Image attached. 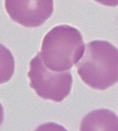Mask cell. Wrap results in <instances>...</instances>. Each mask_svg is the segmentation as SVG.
<instances>
[{"label": "cell", "mask_w": 118, "mask_h": 131, "mask_svg": "<svg viewBox=\"0 0 118 131\" xmlns=\"http://www.w3.org/2000/svg\"><path fill=\"white\" fill-rule=\"evenodd\" d=\"M7 14L22 26L39 27L53 12V0H4Z\"/></svg>", "instance_id": "obj_4"}, {"label": "cell", "mask_w": 118, "mask_h": 131, "mask_svg": "<svg viewBox=\"0 0 118 131\" xmlns=\"http://www.w3.org/2000/svg\"><path fill=\"white\" fill-rule=\"evenodd\" d=\"M15 71V59L12 52L0 43V84L8 82Z\"/></svg>", "instance_id": "obj_6"}, {"label": "cell", "mask_w": 118, "mask_h": 131, "mask_svg": "<svg viewBox=\"0 0 118 131\" xmlns=\"http://www.w3.org/2000/svg\"><path fill=\"white\" fill-rule=\"evenodd\" d=\"M76 67L84 84L105 90L118 82V48L106 40L90 41Z\"/></svg>", "instance_id": "obj_1"}, {"label": "cell", "mask_w": 118, "mask_h": 131, "mask_svg": "<svg viewBox=\"0 0 118 131\" xmlns=\"http://www.w3.org/2000/svg\"><path fill=\"white\" fill-rule=\"evenodd\" d=\"M28 78L30 87L39 97L47 100L62 102L70 94L72 88L71 71H51L44 64L39 52L30 61Z\"/></svg>", "instance_id": "obj_3"}, {"label": "cell", "mask_w": 118, "mask_h": 131, "mask_svg": "<svg viewBox=\"0 0 118 131\" xmlns=\"http://www.w3.org/2000/svg\"><path fill=\"white\" fill-rule=\"evenodd\" d=\"M80 131H118V116L108 109L93 110L82 119Z\"/></svg>", "instance_id": "obj_5"}, {"label": "cell", "mask_w": 118, "mask_h": 131, "mask_svg": "<svg viewBox=\"0 0 118 131\" xmlns=\"http://www.w3.org/2000/svg\"><path fill=\"white\" fill-rule=\"evenodd\" d=\"M85 50L83 35L75 27L57 26L44 37L39 56L46 67L53 71H66L76 65Z\"/></svg>", "instance_id": "obj_2"}, {"label": "cell", "mask_w": 118, "mask_h": 131, "mask_svg": "<svg viewBox=\"0 0 118 131\" xmlns=\"http://www.w3.org/2000/svg\"><path fill=\"white\" fill-rule=\"evenodd\" d=\"M35 131H68V129L57 123L48 122L37 127Z\"/></svg>", "instance_id": "obj_7"}, {"label": "cell", "mask_w": 118, "mask_h": 131, "mask_svg": "<svg viewBox=\"0 0 118 131\" xmlns=\"http://www.w3.org/2000/svg\"><path fill=\"white\" fill-rule=\"evenodd\" d=\"M94 1L108 7H115L118 5V0H94Z\"/></svg>", "instance_id": "obj_8"}, {"label": "cell", "mask_w": 118, "mask_h": 131, "mask_svg": "<svg viewBox=\"0 0 118 131\" xmlns=\"http://www.w3.org/2000/svg\"><path fill=\"white\" fill-rule=\"evenodd\" d=\"M3 115H4V111H3V107L2 103L0 102V125H2V123L3 121Z\"/></svg>", "instance_id": "obj_9"}]
</instances>
